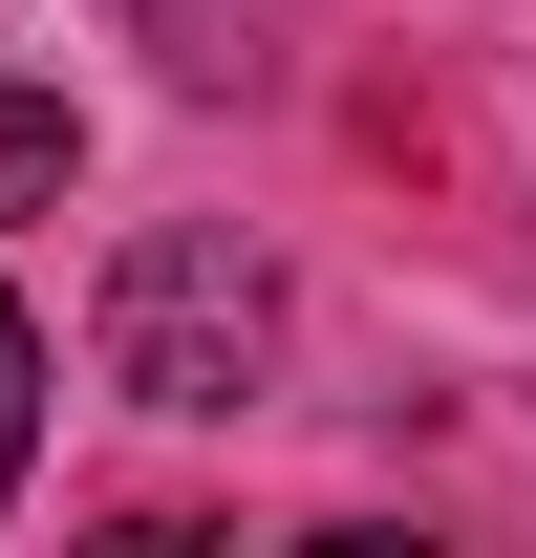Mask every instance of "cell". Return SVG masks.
I'll use <instances>...</instances> for the list:
<instances>
[{
	"label": "cell",
	"instance_id": "1",
	"mask_svg": "<svg viewBox=\"0 0 536 558\" xmlns=\"http://www.w3.org/2000/svg\"><path fill=\"white\" fill-rule=\"evenodd\" d=\"M258 365H279V279L236 236H130L108 258V387L130 409H236Z\"/></svg>",
	"mask_w": 536,
	"mask_h": 558
},
{
	"label": "cell",
	"instance_id": "3",
	"mask_svg": "<svg viewBox=\"0 0 536 558\" xmlns=\"http://www.w3.org/2000/svg\"><path fill=\"white\" fill-rule=\"evenodd\" d=\"M65 194V108H44V86H0V215H44Z\"/></svg>",
	"mask_w": 536,
	"mask_h": 558
},
{
	"label": "cell",
	"instance_id": "2",
	"mask_svg": "<svg viewBox=\"0 0 536 558\" xmlns=\"http://www.w3.org/2000/svg\"><path fill=\"white\" fill-rule=\"evenodd\" d=\"M44 473V323H22V301H0V494Z\"/></svg>",
	"mask_w": 536,
	"mask_h": 558
}]
</instances>
